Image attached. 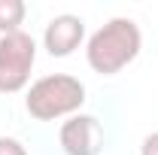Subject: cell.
<instances>
[{"instance_id": "2", "label": "cell", "mask_w": 158, "mask_h": 155, "mask_svg": "<svg viewBox=\"0 0 158 155\" xmlns=\"http://www.w3.org/2000/svg\"><path fill=\"white\" fill-rule=\"evenodd\" d=\"M85 103V85L70 73H49L31 82L24 94V110L37 122H55V119L76 116Z\"/></svg>"}, {"instance_id": "7", "label": "cell", "mask_w": 158, "mask_h": 155, "mask_svg": "<svg viewBox=\"0 0 158 155\" xmlns=\"http://www.w3.org/2000/svg\"><path fill=\"white\" fill-rule=\"evenodd\" d=\"M0 155H27V146L15 137H0Z\"/></svg>"}, {"instance_id": "6", "label": "cell", "mask_w": 158, "mask_h": 155, "mask_svg": "<svg viewBox=\"0 0 158 155\" xmlns=\"http://www.w3.org/2000/svg\"><path fill=\"white\" fill-rule=\"evenodd\" d=\"M24 15H27L24 0H0V37L19 34L24 24Z\"/></svg>"}, {"instance_id": "8", "label": "cell", "mask_w": 158, "mask_h": 155, "mask_svg": "<svg viewBox=\"0 0 158 155\" xmlns=\"http://www.w3.org/2000/svg\"><path fill=\"white\" fill-rule=\"evenodd\" d=\"M140 155H158V131L143 137V146H140Z\"/></svg>"}, {"instance_id": "5", "label": "cell", "mask_w": 158, "mask_h": 155, "mask_svg": "<svg viewBox=\"0 0 158 155\" xmlns=\"http://www.w3.org/2000/svg\"><path fill=\"white\" fill-rule=\"evenodd\" d=\"M82 43H85V21L73 12L55 15L43 31V46L52 58H70Z\"/></svg>"}, {"instance_id": "4", "label": "cell", "mask_w": 158, "mask_h": 155, "mask_svg": "<svg viewBox=\"0 0 158 155\" xmlns=\"http://www.w3.org/2000/svg\"><path fill=\"white\" fill-rule=\"evenodd\" d=\"M58 143L64 155H100L103 149V128L94 116L76 113L70 116L58 131Z\"/></svg>"}, {"instance_id": "1", "label": "cell", "mask_w": 158, "mask_h": 155, "mask_svg": "<svg viewBox=\"0 0 158 155\" xmlns=\"http://www.w3.org/2000/svg\"><path fill=\"white\" fill-rule=\"evenodd\" d=\"M143 49V34L134 19L116 15L106 24H100L98 31L85 43V61L88 67L100 76H116L128 64H134Z\"/></svg>"}, {"instance_id": "3", "label": "cell", "mask_w": 158, "mask_h": 155, "mask_svg": "<svg viewBox=\"0 0 158 155\" xmlns=\"http://www.w3.org/2000/svg\"><path fill=\"white\" fill-rule=\"evenodd\" d=\"M37 61V43L31 34H6L0 37V94H19L31 82Z\"/></svg>"}]
</instances>
